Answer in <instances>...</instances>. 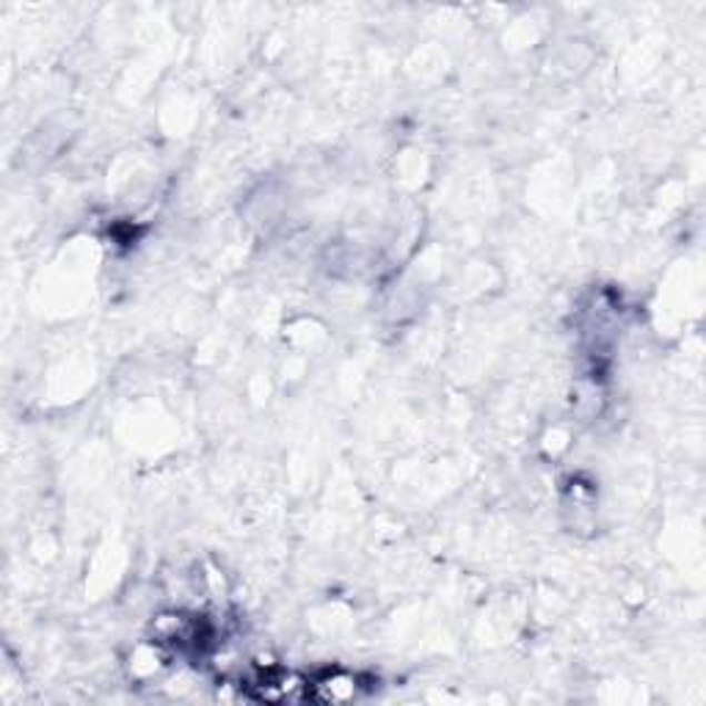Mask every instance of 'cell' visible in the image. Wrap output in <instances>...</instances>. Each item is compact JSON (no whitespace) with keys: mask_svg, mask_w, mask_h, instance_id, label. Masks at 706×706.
<instances>
[{"mask_svg":"<svg viewBox=\"0 0 706 706\" xmlns=\"http://www.w3.org/2000/svg\"><path fill=\"white\" fill-rule=\"evenodd\" d=\"M361 679L346 668H329L309 679V702L318 704H346L359 698Z\"/></svg>","mask_w":706,"mask_h":706,"instance_id":"obj_1","label":"cell"}]
</instances>
